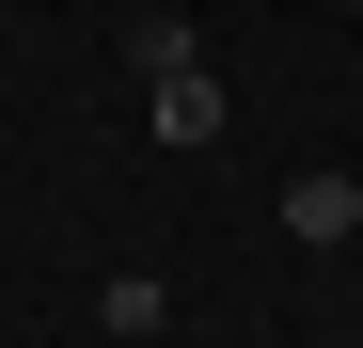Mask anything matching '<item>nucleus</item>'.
<instances>
[{
	"mask_svg": "<svg viewBox=\"0 0 363 348\" xmlns=\"http://www.w3.org/2000/svg\"><path fill=\"white\" fill-rule=\"evenodd\" d=\"M143 127H158L174 158H206V143L237 127V111H221V64H206V48H174V64H143Z\"/></svg>",
	"mask_w": 363,
	"mask_h": 348,
	"instance_id": "nucleus-1",
	"label": "nucleus"
},
{
	"mask_svg": "<svg viewBox=\"0 0 363 348\" xmlns=\"http://www.w3.org/2000/svg\"><path fill=\"white\" fill-rule=\"evenodd\" d=\"M284 238L347 254V238H363V174H332V158H316V174H284Z\"/></svg>",
	"mask_w": 363,
	"mask_h": 348,
	"instance_id": "nucleus-2",
	"label": "nucleus"
},
{
	"mask_svg": "<svg viewBox=\"0 0 363 348\" xmlns=\"http://www.w3.org/2000/svg\"><path fill=\"white\" fill-rule=\"evenodd\" d=\"M158 317H174V285H158V269H111V332L158 348Z\"/></svg>",
	"mask_w": 363,
	"mask_h": 348,
	"instance_id": "nucleus-3",
	"label": "nucleus"
},
{
	"mask_svg": "<svg viewBox=\"0 0 363 348\" xmlns=\"http://www.w3.org/2000/svg\"><path fill=\"white\" fill-rule=\"evenodd\" d=\"M95 348H127V332H95Z\"/></svg>",
	"mask_w": 363,
	"mask_h": 348,
	"instance_id": "nucleus-4",
	"label": "nucleus"
}]
</instances>
